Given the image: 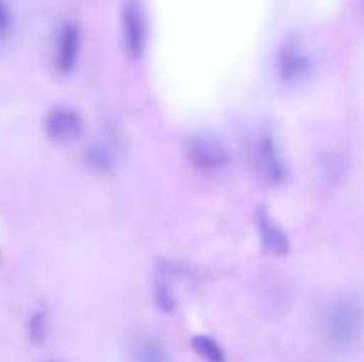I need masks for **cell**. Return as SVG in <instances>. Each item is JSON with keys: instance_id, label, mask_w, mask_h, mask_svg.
<instances>
[{"instance_id": "obj_1", "label": "cell", "mask_w": 364, "mask_h": 362, "mask_svg": "<svg viewBox=\"0 0 364 362\" xmlns=\"http://www.w3.org/2000/svg\"><path fill=\"white\" fill-rule=\"evenodd\" d=\"M323 334L336 350L355 348L364 337V305L355 297H340L323 314Z\"/></svg>"}, {"instance_id": "obj_2", "label": "cell", "mask_w": 364, "mask_h": 362, "mask_svg": "<svg viewBox=\"0 0 364 362\" xmlns=\"http://www.w3.org/2000/svg\"><path fill=\"white\" fill-rule=\"evenodd\" d=\"M187 158L196 170L203 174H219L231 163V155L224 144L215 138H194L187 144Z\"/></svg>"}, {"instance_id": "obj_3", "label": "cell", "mask_w": 364, "mask_h": 362, "mask_svg": "<svg viewBox=\"0 0 364 362\" xmlns=\"http://www.w3.org/2000/svg\"><path fill=\"white\" fill-rule=\"evenodd\" d=\"M46 137L55 144H70L84 131V121L70 106H55L45 117Z\"/></svg>"}, {"instance_id": "obj_4", "label": "cell", "mask_w": 364, "mask_h": 362, "mask_svg": "<svg viewBox=\"0 0 364 362\" xmlns=\"http://www.w3.org/2000/svg\"><path fill=\"white\" fill-rule=\"evenodd\" d=\"M123 48L132 59H141L146 46V20L139 4L130 2L121 14Z\"/></svg>"}, {"instance_id": "obj_5", "label": "cell", "mask_w": 364, "mask_h": 362, "mask_svg": "<svg viewBox=\"0 0 364 362\" xmlns=\"http://www.w3.org/2000/svg\"><path fill=\"white\" fill-rule=\"evenodd\" d=\"M277 75L287 84H299L306 80L311 71V60L299 43H284L277 53Z\"/></svg>"}, {"instance_id": "obj_6", "label": "cell", "mask_w": 364, "mask_h": 362, "mask_svg": "<svg viewBox=\"0 0 364 362\" xmlns=\"http://www.w3.org/2000/svg\"><path fill=\"white\" fill-rule=\"evenodd\" d=\"M256 165H258L259 172L263 174L267 181L274 185L284 183L288 177L287 163L283 162L279 148H277L276 141L272 135L263 133L259 137L258 144H256Z\"/></svg>"}, {"instance_id": "obj_7", "label": "cell", "mask_w": 364, "mask_h": 362, "mask_svg": "<svg viewBox=\"0 0 364 362\" xmlns=\"http://www.w3.org/2000/svg\"><path fill=\"white\" fill-rule=\"evenodd\" d=\"M80 53V31L77 25L66 23L59 31L55 41V53H53V66L63 77H70L78 64Z\"/></svg>"}, {"instance_id": "obj_8", "label": "cell", "mask_w": 364, "mask_h": 362, "mask_svg": "<svg viewBox=\"0 0 364 362\" xmlns=\"http://www.w3.org/2000/svg\"><path fill=\"white\" fill-rule=\"evenodd\" d=\"M256 220H258V229L259 236H262L263 251L270 256H277V258L288 254V251H290L288 236L287 233L277 226L274 216L270 215L265 208H259Z\"/></svg>"}, {"instance_id": "obj_9", "label": "cell", "mask_w": 364, "mask_h": 362, "mask_svg": "<svg viewBox=\"0 0 364 362\" xmlns=\"http://www.w3.org/2000/svg\"><path fill=\"white\" fill-rule=\"evenodd\" d=\"M84 162L95 172L105 174L112 169L114 156L112 151L109 148H105V146L92 144L84 151Z\"/></svg>"}, {"instance_id": "obj_10", "label": "cell", "mask_w": 364, "mask_h": 362, "mask_svg": "<svg viewBox=\"0 0 364 362\" xmlns=\"http://www.w3.org/2000/svg\"><path fill=\"white\" fill-rule=\"evenodd\" d=\"M192 350L199 355L205 362H226V355H224L223 348L219 346L215 339L210 336H194L191 341Z\"/></svg>"}, {"instance_id": "obj_11", "label": "cell", "mask_w": 364, "mask_h": 362, "mask_svg": "<svg viewBox=\"0 0 364 362\" xmlns=\"http://www.w3.org/2000/svg\"><path fill=\"white\" fill-rule=\"evenodd\" d=\"M135 362H171L164 344L155 337H148L139 343L135 351Z\"/></svg>"}, {"instance_id": "obj_12", "label": "cell", "mask_w": 364, "mask_h": 362, "mask_svg": "<svg viewBox=\"0 0 364 362\" xmlns=\"http://www.w3.org/2000/svg\"><path fill=\"white\" fill-rule=\"evenodd\" d=\"M28 329H31V339L34 341V343H41L46 336L45 316L36 314L34 318L31 319V325H28Z\"/></svg>"}, {"instance_id": "obj_13", "label": "cell", "mask_w": 364, "mask_h": 362, "mask_svg": "<svg viewBox=\"0 0 364 362\" xmlns=\"http://www.w3.org/2000/svg\"><path fill=\"white\" fill-rule=\"evenodd\" d=\"M9 11H7V7L0 2V39L6 35L7 28H9Z\"/></svg>"}]
</instances>
